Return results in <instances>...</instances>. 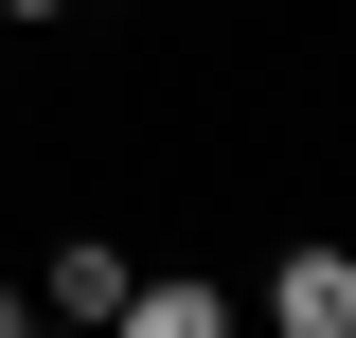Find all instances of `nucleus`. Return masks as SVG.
Returning <instances> with one entry per match:
<instances>
[{
    "label": "nucleus",
    "instance_id": "obj_1",
    "mask_svg": "<svg viewBox=\"0 0 356 338\" xmlns=\"http://www.w3.org/2000/svg\"><path fill=\"white\" fill-rule=\"evenodd\" d=\"M267 321L285 338H356V250H285L267 267Z\"/></svg>",
    "mask_w": 356,
    "mask_h": 338
},
{
    "label": "nucleus",
    "instance_id": "obj_3",
    "mask_svg": "<svg viewBox=\"0 0 356 338\" xmlns=\"http://www.w3.org/2000/svg\"><path fill=\"white\" fill-rule=\"evenodd\" d=\"M214 321H232L214 285H143V267H125V338H214Z\"/></svg>",
    "mask_w": 356,
    "mask_h": 338
},
{
    "label": "nucleus",
    "instance_id": "obj_2",
    "mask_svg": "<svg viewBox=\"0 0 356 338\" xmlns=\"http://www.w3.org/2000/svg\"><path fill=\"white\" fill-rule=\"evenodd\" d=\"M36 303H54V321H125V267H107V250H54Z\"/></svg>",
    "mask_w": 356,
    "mask_h": 338
},
{
    "label": "nucleus",
    "instance_id": "obj_4",
    "mask_svg": "<svg viewBox=\"0 0 356 338\" xmlns=\"http://www.w3.org/2000/svg\"><path fill=\"white\" fill-rule=\"evenodd\" d=\"M18 18H72V0H18Z\"/></svg>",
    "mask_w": 356,
    "mask_h": 338
}]
</instances>
